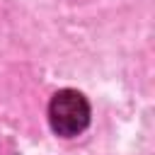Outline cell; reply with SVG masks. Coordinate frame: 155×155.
I'll list each match as a JSON object with an SVG mask.
<instances>
[{"label": "cell", "instance_id": "1", "mask_svg": "<svg viewBox=\"0 0 155 155\" xmlns=\"http://www.w3.org/2000/svg\"><path fill=\"white\" fill-rule=\"evenodd\" d=\"M48 121H51V128L63 138L82 133L90 124V104L85 94L78 90L56 92L48 104Z\"/></svg>", "mask_w": 155, "mask_h": 155}]
</instances>
